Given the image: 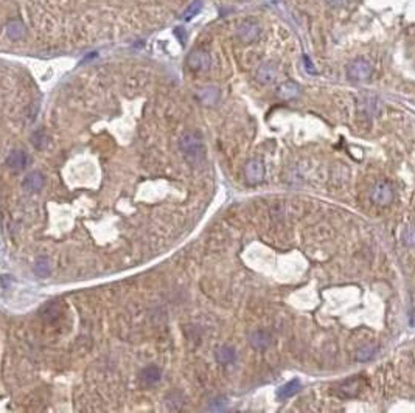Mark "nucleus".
<instances>
[{
  "label": "nucleus",
  "mask_w": 415,
  "mask_h": 413,
  "mask_svg": "<svg viewBox=\"0 0 415 413\" xmlns=\"http://www.w3.org/2000/svg\"><path fill=\"white\" fill-rule=\"evenodd\" d=\"M181 149L185 154V157L191 162H199L205 153L202 138L196 132H188L181 138Z\"/></svg>",
  "instance_id": "obj_1"
},
{
  "label": "nucleus",
  "mask_w": 415,
  "mask_h": 413,
  "mask_svg": "<svg viewBox=\"0 0 415 413\" xmlns=\"http://www.w3.org/2000/svg\"><path fill=\"white\" fill-rule=\"evenodd\" d=\"M370 199L373 204L379 205V207H387L392 204L394 201V188L389 182L386 180H379L373 185L372 191H370Z\"/></svg>",
  "instance_id": "obj_2"
},
{
  "label": "nucleus",
  "mask_w": 415,
  "mask_h": 413,
  "mask_svg": "<svg viewBox=\"0 0 415 413\" xmlns=\"http://www.w3.org/2000/svg\"><path fill=\"white\" fill-rule=\"evenodd\" d=\"M347 75L353 81H365L372 75V65L369 61H365L362 58L355 59L347 65Z\"/></svg>",
  "instance_id": "obj_3"
},
{
  "label": "nucleus",
  "mask_w": 415,
  "mask_h": 413,
  "mask_svg": "<svg viewBox=\"0 0 415 413\" xmlns=\"http://www.w3.org/2000/svg\"><path fill=\"white\" fill-rule=\"evenodd\" d=\"M244 179L249 185H257L264 179V163L261 159H251L244 165Z\"/></svg>",
  "instance_id": "obj_4"
},
{
  "label": "nucleus",
  "mask_w": 415,
  "mask_h": 413,
  "mask_svg": "<svg viewBox=\"0 0 415 413\" xmlns=\"http://www.w3.org/2000/svg\"><path fill=\"white\" fill-rule=\"evenodd\" d=\"M236 34L239 37L241 42L244 44H252L255 41H258L261 30L258 27V23H255L254 20H244L241 22L238 28H236Z\"/></svg>",
  "instance_id": "obj_5"
},
{
  "label": "nucleus",
  "mask_w": 415,
  "mask_h": 413,
  "mask_svg": "<svg viewBox=\"0 0 415 413\" xmlns=\"http://www.w3.org/2000/svg\"><path fill=\"white\" fill-rule=\"evenodd\" d=\"M187 65L193 71H207L212 67V56L204 50H194L187 56Z\"/></svg>",
  "instance_id": "obj_6"
},
{
  "label": "nucleus",
  "mask_w": 415,
  "mask_h": 413,
  "mask_svg": "<svg viewBox=\"0 0 415 413\" xmlns=\"http://www.w3.org/2000/svg\"><path fill=\"white\" fill-rule=\"evenodd\" d=\"M255 78H257L258 83H261L264 86L274 84L277 81V78H279V67L274 62H263L257 68Z\"/></svg>",
  "instance_id": "obj_7"
},
{
  "label": "nucleus",
  "mask_w": 415,
  "mask_h": 413,
  "mask_svg": "<svg viewBox=\"0 0 415 413\" xmlns=\"http://www.w3.org/2000/svg\"><path fill=\"white\" fill-rule=\"evenodd\" d=\"M302 93V89L297 83L294 81H285L279 86L277 89V96L283 101H291V100H296L299 98Z\"/></svg>",
  "instance_id": "obj_8"
},
{
  "label": "nucleus",
  "mask_w": 415,
  "mask_h": 413,
  "mask_svg": "<svg viewBox=\"0 0 415 413\" xmlns=\"http://www.w3.org/2000/svg\"><path fill=\"white\" fill-rule=\"evenodd\" d=\"M361 387H362V379L361 378H355V379H349L345 382H342L339 385V392L337 395L340 398H352V396H356L359 392H361Z\"/></svg>",
  "instance_id": "obj_9"
},
{
  "label": "nucleus",
  "mask_w": 415,
  "mask_h": 413,
  "mask_svg": "<svg viewBox=\"0 0 415 413\" xmlns=\"http://www.w3.org/2000/svg\"><path fill=\"white\" fill-rule=\"evenodd\" d=\"M196 98L204 106H215L218 103V100H219V90L216 87H213V86L204 87V89L198 90Z\"/></svg>",
  "instance_id": "obj_10"
},
{
  "label": "nucleus",
  "mask_w": 415,
  "mask_h": 413,
  "mask_svg": "<svg viewBox=\"0 0 415 413\" xmlns=\"http://www.w3.org/2000/svg\"><path fill=\"white\" fill-rule=\"evenodd\" d=\"M27 162H28L27 154L23 153V151H20V149L11 151V153L8 154V157H7V165H8L11 169H14V171H20V169L25 168Z\"/></svg>",
  "instance_id": "obj_11"
},
{
  "label": "nucleus",
  "mask_w": 415,
  "mask_h": 413,
  "mask_svg": "<svg viewBox=\"0 0 415 413\" xmlns=\"http://www.w3.org/2000/svg\"><path fill=\"white\" fill-rule=\"evenodd\" d=\"M249 344L255 350H264L271 344V335L267 334L266 331H261V329L254 331V332L249 334Z\"/></svg>",
  "instance_id": "obj_12"
},
{
  "label": "nucleus",
  "mask_w": 415,
  "mask_h": 413,
  "mask_svg": "<svg viewBox=\"0 0 415 413\" xmlns=\"http://www.w3.org/2000/svg\"><path fill=\"white\" fill-rule=\"evenodd\" d=\"M215 357L216 360L221 363V365H229V363H232L236 357V353L232 347L229 345H224V347H219L215 353Z\"/></svg>",
  "instance_id": "obj_13"
},
{
  "label": "nucleus",
  "mask_w": 415,
  "mask_h": 413,
  "mask_svg": "<svg viewBox=\"0 0 415 413\" xmlns=\"http://www.w3.org/2000/svg\"><path fill=\"white\" fill-rule=\"evenodd\" d=\"M162 378V373L157 367L151 365V367H146L142 373H140V381L145 384V385H154L160 381Z\"/></svg>",
  "instance_id": "obj_14"
},
{
  "label": "nucleus",
  "mask_w": 415,
  "mask_h": 413,
  "mask_svg": "<svg viewBox=\"0 0 415 413\" xmlns=\"http://www.w3.org/2000/svg\"><path fill=\"white\" fill-rule=\"evenodd\" d=\"M23 186H25L30 193H36L44 186V176L39 171H33L25 177V182H23Z\"/></svg>",
  "instance_id": "obj_15"
},
{
  "label": "nucleus",
  "mask_w": 415,
  "mask_h": 413,
  "mask_svg": "<svg viewBox=\"0 0 415 413\" xmlns=\"http://www.w3.org/2000/svg\"><path fill=\"white\" fill-rule=\"evenodd\" d=\"M7 34L17 41L20 37H23V34H25V25L20 22V20H11L8 25H7Z\"/></svg>",
  "instance_id": "obj_16"
},
{
  "label": "nucleus",
  "mask_w": 415,
  "mask_h": 413,
  "mask_svg": "<svg viewBox=\"0 0 415 413\" xmlns=\"http://www.w3.org/2000/svg\"><path fill=\"white\" fill-rule=\"evenodd\" d=\"M299 390H300V382H299V379H294V381L288 382L286 385H283L277 395H279L280 399H286V398H289L292 395H296Z\"/></svg>",
  "instance_id": "obj_17"
},
{
  "label": "nucleus",
  "mask_w": 415,
  "mask_h": 413,
  "mask_svg": "<svg viewBox=\"0 0 415 413\" xmlns=\"http://www.w3.org/2000/svg\"><path fill=\"white\" fill-rule=\"evenodd\" d=\"M34 274L41 278H45L50 275V261H48L45 256H41L36 259L34 264Z\"/></svg>",
  "instance_id": "obj_18"
},
{
  "label": "nucleus",
  "mask_w": 415,
  "mask_h": 413,
  "mask_svg": "<svg viewBox=\"0 0 415 413\" xmlns=\"http://www.w3.org/2000/svg\"><path fill=\"white\" fill-rule=\"evenodd\" d=\"M201 8H202V2H201V0H194V2L184 11L182 19H184V20H191L194 16H196V14L201 11Z\"/></svg>",
  "instance_id": "obj_19"
},
{
  "label": "nucleus",
  "mask_w": 415,
  "mask_h": 413,
  "mask_svg": "<svg viewBox=\"0 0 415 413\" xmlns=\"http://www.w3.org/2000/svg\"><path fill=\"white\" fill-rule=\"evenodd\" d=\"M31 141H33V144H34V146H36L38 149H42V148H45L47 144H48L50 138H48V135H47L44 131H38V132L33 134Z\"/></svg>",
  "instance_id": "obj_20"
},
{
  "label": "nucleus",
  "mask_w": 415,
  "mask_h": 413,
  "mask_svg": "<svg viewBox=\"0 0 415 413\" xmlns=\"http://www.w3.org/2000/svg\"><path fill=\"white\" fill-rule=\"evenodd\" d=\"M376 348L375 347H365V348H361L356 354L358 360H369L370 357H373Z\"/></svg>",
  "instance_id": "obj_21"
},
{
  "label": "nucleus",
  "mask_w": 415,
  "mask_h": 413,
  "mask_svg": "<svg viewBox=\"0 0 415 413\" xmlns=\"http://www.w3.org/2000/svg\"><path fill=\"white\" fill-rule=\"evenodd\" d=\"M403 241L407 246H415V227H407L403 233Z\"/></svg>",
  "instance_id": "obj_22"
},
{
  "label": "nucleus",
  "mask_w": 415,
  "mask_h": 413,
  "mask_svg": "<svg viewBox=\"0 0 415 413\" xmlns=\"http://www.w3.org/2000/svg\"><path fill=\"white\" fill-rule=\"evenodd\" d=\"M328 7H333V8H337V7H342L345 5L347 0H325Z\"/></svg>",
  "instance_id": "obj_23"
},
{
  "label": "nucleus",
  "mask_w": 415,
  "mask_h": 413,
  "mask_svg": "<svg viewBox=\"0 0 415 413\" xmlns=\"http://www.w3.org/2000/svg\"><path fill=\"white\" fill-rule=\"evenodd\" d=\"M238 2H249V0H238Z\"/></svg>",
  "instance_id": "obj_24"
}]
</instances>
